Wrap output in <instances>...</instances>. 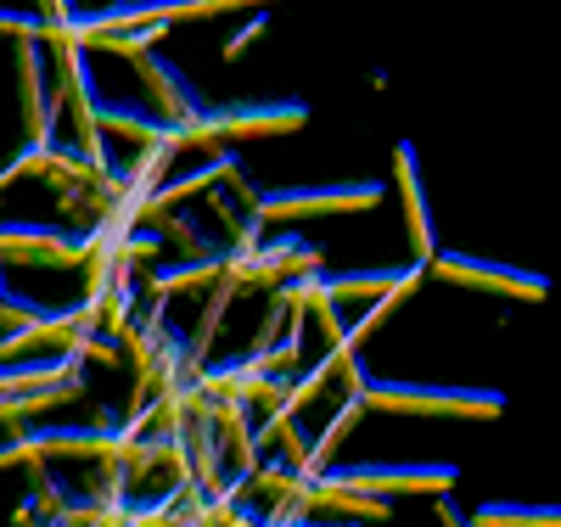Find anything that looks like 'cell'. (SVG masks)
Instances as JSON below:
<instances>
[{"instance_id": "cell-1", "label": "cell", "mask_w": 561, "mask_h": 527, "mask_svg": "<svg viewBox=\"0 0 561 527\" xmlns=\"http://www.w3.org/2000/svg\"><path fill=\"white\" fill-rule=\"evenodd\" d=\"M343 376H348V388L377 410H460V415H500L505 410V399L494 388H404V381L365 376L359 359H348Z\"/></svg>"}, {"instance_id": "cell-2", "label": "cell", "mask_w": 561, "mask_h": 527, "mask_svg": "<svg viewBox=\"0 0 561 527\" xmlns=\"http://www.w3.org/2000/svg\"><path fill=\"white\" fill-rule=\"evenodd\" d=\"M382 185H320V191H248V208L270 219H298V214H348V208H377Z\"/></svg>"}, {"instance_id": "cell-3", "label": "cell", "mask_w": 561, "mask_h": 527, "mask_svg": "<svg viewBox=\"0 0 561 527\" xmlns=\"http://www.w3.org/2000/svg\"><path fill=\"white\" fill-rule=\"evenodd\" d=\"M427 270L444 275V280L489 286V293H505V298H545L550 293L545 275H517V270H505V264H483V259H466V253H438Z\"/></svg>"}, {"instance_id": "cell-4", "label": "cell", "mask_w": 561, "mask_h": 527, "mask_svg": "<svg viewBox=\"0 0 561 527\" xmlns=\"http://www.w3.org/2000/svg\"><path fill=\"white\" fill-rule=\"evenodd\" d=\"M393 180H399V191H404V219H410L415 259L433 264V259H438V236H433V219H427V197H421V174H415V152H410V147L393 152Z\"/></svg>"}, {"instance_id": "cell-5", "label": "cell", "mask_w": 561, "mask_h": 527, "mask_svg": "<svg viewBox=\"0 0 561 527\" xmlns=\"http://www.w3.org/2000/svg\"><path fill=\"white\" fill-rule=\"evenodd\" d=\"M478 527H561V505H483Z\"/></svg>"}, {"instance_id": "cell-6", "label": "cell", "mask_w": 561, "mask_h": 527, "mask_svg": "<svg viewBox=\"0 0 561 527\" xmlns=\"http://www.w3.org/2000/svg\"><path fill=\"white\" fill-rule=\"evenodd\" d=\"M433 511H438V522H444V527H478L472 516H460V511L449 505V494H438V500H433Z\"/></svg>"}]
</instances>
